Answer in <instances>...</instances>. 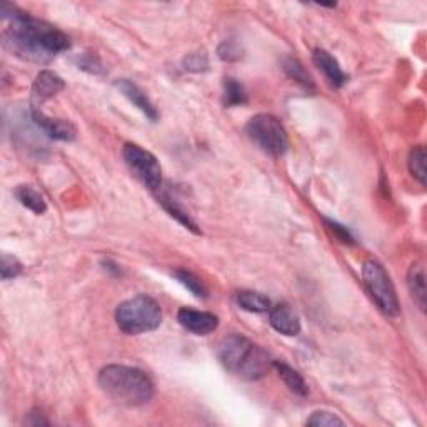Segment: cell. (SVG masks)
Listing matches in <instances>:
<instances>
[{
    "instance_id": "6da1fadb",
    "label": "cell",
    "mask_w": 427,
    "mask_h": 427,
    "mask_svg": "<svg viewBox=\"0 0 427 427\" xmlns=\"http://www.w3.org/2000/svg\"><path fill=\"white\" fill-rule=\"evenodd\" d=\"M6 6L11 14L2 11L4 21L7 22L4 43L17 57L31 62H48L70 47L69 37L59 28L32 19L11 4L6 2Z\"/></svg>"
},
{
    "instance_id": "7a4b0ae2",
    "label": "cell",
    "mask_w": 427,
    "mask_h": 427,
    "mask_svg": "<svg viewBox=\"0 0 427 427\" xmlns=\"http://www.w3.org/2000/svg\"><path fill=\"white\" fill-rule=\"evenodd\" d=\"M99 386L107 396L124 406H144L152 399L154 384L137 367L110 364L99 372Z\"/></svg>"
},
{
    "instance_id": "3957f363",
    "label": "cell",
    "mask_w": 427,
    "mask_h": 427,
    "mask_svg": "<svg viewBox=\"0 0 427 427\" xmlns=\"http://www.w3.org/2000/svg\"><path fill=\"white\" fill-rule=\"evenodd\" d=\"M216 354L226 371L244 381L260 379L270 367L269 356L239 334L222 337L216 347Z\"/></svg>"
},
{
    "instance_id": "277c9868",
    "label": "cell",
    "mask_w": 427,
    "mask_h": 427,
    "mask_svg": "<svg viewBox=\"0 0 427 427\" xmlns=\"http://www.w3.org/2000/svg\"><path fill=\"white\" fill-rule=\"evenodd\" d=\"M115 322L120 331L129 336L152 332L162 322V310L157 300L149 295H135L119 304L115 310Z\"/></svg>"
},
{
    "instance_id": "5b68a950",
    "label": "cell",
    "mask_w": 427,
    "mask_h": 427,
    "mask_svg": "<svg viewBox=\"0 0 427 427\" xmlns=\"http://www.w3.org/2000/svg\"><path fill=\"white\" fill-rule=\"evenodd\" d=\"M246 134L262 152L280 157L289 147V137L279 119L269 114H259L246 125Z\"/></svg>"
},
{
    "instance_id": "8992f818",
    "label": "cell",
    "mask_w": 427,
    "mask_h": 427,
    "mask_svg": "<svg viewBox=\"0 0 427 427\" xmlns=\"http://www.w3.org/2000/svg\"><path fill=\"white\" fill-rule=\"evenodd\" d=\"M362 279L366 290L377 307L389 317H397L401 314L399 299L384 267L376 260H366L362 265Z\"/></svg>"
},
{
    "instance_id": "52a82bcc",
    "label": "cell",
    "mask_w": 427,
    "mask_h": 427,
    "mask_svg": "<svg viewBox=\"0 0 427 427\" xmlns=\"http://www.w3.org/2000/svg\"><path fill=\"white\" fill-rule=\"evenodd\" d=\"M125 164L130 172L150 191H159L162 187V167L154 154L137 144H125L122 149Z\"/></svg>"
},
{
    "instance_id": "ba28073f",
    "label": "cell",
    "mask_w": 427,
    "mask_h": 427,
    "mask_svg": "<svg viewBox=\"0 0 427 427\" xmlns=\"http://www.w3.org/2000/svg\"><path fill=\"white\" fill-rule=\"evenodd\" d=\"M177 320L184 329H187V331L192 334H197V336H207V334L214 332L219 327V319H217V315L189 307H182L179 310Z\"/></svg>"
},
{
    "instance_id": "9c48e42d",
    "label": "cell",
    "mask_w": 427,
    "mask_h": 427,
    "mask_svg": "<svg viewBox=\"0 0 427 427\" xmlns=\"http://www.w3.org/2000/svg\"><path fill=\"white\" fill-rule=\"evenodd\" d=\"M32 119L38 127H41L43 132H46L48 137L56 139V140H70L75 139V127L70 122L62 119H52L47 117L42 110H38V107H33L32 109Z\"/></svg>"
},
{
    "instance_id": "30bf717a",
    "label": "cell",
    "mask_w": 427,
    "mask_h": 427,
    "mask_svg": "<svg viewBox=\"0 0 427 427\" xmlns=\"http://www.w3.org/2000/svg\"><path fill=\"white\" fill-rule=\"evenodd\" d=\"M269 320L270 326L278 332L284 334V336H297L300 332L299 315L285 304H279L275 305V307H270Z\"/></svg>"
},
{
    "instance_id": "8fae6325",
    "label": "cell",
    "mask_w": 427,
    "mask_h": 427,
    "mask_svg": "<svg viewBox=\"0 0 427 427\" xmlns=\"http://www.w3.org/2000/svg\"><path fill=\"white\" fill-rule=\"evenodd\" d=\"M117 89L122 92V94L127 97V99L132 102L135 107H137V109L145 115V117L150 120L159 119V114H157V110H155L154 104L149 100L147 94H145V92L140 89L137 84H134V82L129 79H122L117 82Z\"/></svg>"
},
{
    "instance_id": "7c38bea8",
    "label": "cell",
    "mask_w": 427,
    "mask_h": 427,
    "mask_svg": "<svg viewBox=\"0 0 427 427\" xmlns=\"http://www.w3.org/2000/svg\"><path fill=\"white\" fill-rule=\"evenodd\" d=\"M312 60L314 64L319 67V70L324 72V75H326V79L331 85L339 89V87H342L347 82V75L344 74L339 62L334 59L327 51H324V48H315L312 53Z\"/></svg>"
},
{
    "instance_id": "4fadbf2b",
    "label": "cell",
    "mask_w": 427,
    "mask_h": 427,
    "mask_svg": "<svg viewBox=\"0 0 427 427\" xmlns=\"http://www.w3.org/2000/svg\"><path fill=\"white\" fill-rule=\"evenodd\" d=\"M64 87H65L64 80H62L57 74H53L51 70L41 72V74L37 75V80L32 89L33 100H36V105L33 107H37L41 102L51 99V97H53L56 94H59Z\"/></svg>"
},
{
    "instance_id": "5bb4252c",
    "label": "cell",
    "mask_w": 427,
    "mask_h": 427,
    "mask_svg": "<svg viewBox=\"0 0 427 427\" xmlns=\"http://www.w3.org/2000/svg\"><path fill=\"white\" fill-rule=\"evenodd\" d=\"M407 288L419 309L426 310V278L424 269L419 264L411 265L409 273H407Z\"/></svg>"
},
{
    "instance_id": "9a60e30c",
    "label": "cell",
    "mask_w": 427,
    "mask_h": 427,
    "mask_svg": "<svg viewBox=\"0 0 427 427\" xmlns=\"http://www.w3.org/2000/svg\"><path fill=\"white\" fill-rule=\"evenodd\" d=\"M273 366H274L275 371H278L280 379L284 381V384L289 387V391H292L294 394H297L300 397L307 396V392H309L307 384H305L302 376H300L297 371H294V369L290 366H288V364L279 362V361H275Z\"/></svg>"
},
{
    "instance_id": "2e32d148",
    "label": "cell",
    "mask_w": 427,
    "mask_h": 427,
    "mask_svg": "<svg viewBox=\"0 0 427 427\" xmlns=\"http://www.w3.org/2000/svg\"><path fill=\"white\" fill-rule=\"evenodd\" d=\"M14 194H16L17 201L21 202L23 207L31 209L33 214H43L47 211L46 201H43V197L33 187L22 184V186L16 187V192Z\"/></svg>"
},
{
    "instance_id": "e0dca14e",
    "label": "cell",
    "mask_w": 427,
    "mask_h": 427,
    "mask_svg": "<svg viewBox=\"0 0 427 427\" xmlns=\"http://www.w3.org/2000/svg\"><path fill=\"white\" fill-rule=\"evenodd\" d=\"M159 202L162 204V207L166 209L169 214H171L174 219H177L179 222H181V224L186 227V229L192 231L194 234H199V232H201L197 229L196 222H194L191 217H189V214L184 211V209L176 202V199H172L171 196H169V194H160Z\"/></svg>"
},
{
    "instance_id": "ac0fdd59",
    "label": "cell",
    "mask_w": 427,
    "mask_h": 427,
    "mask_svg": "<svg viewBox=\"0 0 427 427\" xmlns=\"http://www.w3.org/2000/svg\"><path fill=\"white\" fill-rule=\"evenodd\" d=\"M237 304L249 312H265L270 309L269 297L259 292H252V290H241L237 294Z\"/></svg>"
},
{
    "instance_id": "d6986e66",
    "label": "cell",
    "mask_w": 427,
    "mask_h": 427,
    "mask_svg": "<svg viewBox=\"0 0 427 427\" xmlns=\"http://www.w3.org/2000/svg\"><path fill=\"white\" fill-rule=\"evenodd\" d=\"M285 74H288L290 79L297 82L304 87V89L307 90H314V82L310 79V75L307 74V70L304 69V65L300 64L297 59H294V57H288V59H284L283 62Z\"/></svg>"
},
{
    "instance_id": "ffe728a7",
    "label": "cell",
    "mask_w": 427,
    "mask_h": 427,
    "mask_svg": "<svg viewBox=\"0 0 427 427\" xmlns=\"http://www.w3.org/2000/svg\"><path fill=\"white\" fill-rule=\"evenodd\" d=\"M247 104V94L244 85L236 79L224 80V105L226 107H237Z\"/></svg>"
},
{
    "instance_id": "44dd1931",
    "label": "cell",
    "mask_w": 427,
    "mask_h": 427,
    "mask_svg": "<svg viewBox=\"0 0 427 427\" xmlns=\"http://www.w3.org/2000/svg\"><path fill=\"white\" fill-rule=\"evenodd\" d=\"M174 275H176V279L181 283L184 288H187L191 292L196 295V297L199 299H206L207 297V289L206 285L202 284V280L197 278V275H194L192 273H189V270H184V269H179L174 273Z\"/></svg>"
},
{
    "instance_id": "7402d4cb",
    "label": "cell",
    "mask_w": 427,
    "mask_h": 427,
    "mask_svg": "<svg viewBox=\"0 0 427 427\" xmlns=\"http://www.w3.org/2000/svg\"><path fill=\"white\" fill-rule=\"evenodd\" d=\"M409 171L422 186L426 184V150L422 145H417L409 154Z\"/></svg>"
},
{
    "instance_id": "603a6c76",
    "label": "cell",
    "mask_w": 427,
    "mask_h": 427,
    "mask_svg": "<svg viewBox=\"0 0 427 427\" xmlns=\"http://www.w3.org/2000/svg\"><path fill=\"white\" fill-rule=\"evenodd\" d=\"M307 426H315V427H332V426H344V421L341 417L327 411H315L312 416L307 419Z\"/></svg>"
},
{
    "instance_id": "cb8c5ba5",
    "label": "cell",
    "mask_w": 427,
    "mask_h": 427,
    "mask_svg": "<svg viewBox=\"0 0 427 427\" xmlns=\"http://www.w3.org/2000/svg\"><path fill=\"white\" fill-rule=\"evenodd\" d=\"M22 273V264L19 262L14 255H2V260H0V274H2L4 280L14 279L17 278L19 274Z\"/></svg>"
},
{
    "instance_id": "d4e9b609",
    "label": "cell",
    "mask_w": 427,
    "mask_h": 427,
    "mask_svg": "<svg viewBox=\"0 0 427 427\" xmlns=\"http://www.w3.org/2000/svg\"><path fill=\"white\" fill-rule=\"evenodd\" d=\"M79 69L90 72V74H100L102 70V62L99 60V57L92 56V53H84V56L79 57Z\"/></svg>"
},
{
    "instance_id": "484cf974",
    "label": "cell",
    "mask_w": 427,
    "mask_h": 427,
    "mask_svg": "<svg viewBox=\"0 0 427 427\" xmlns=\"http://www.w3.org/2000/svg\"><path fill=\"white\" fill-rule=\"evenodd\" d=\"M326 224L329 227V231H331L339 241L344 242V244H354V237L351 236V232H349L346 227L337 224V222H334V221H329V219H326Z\"/></svg>"
},
{
    "instance_id": "4316f807",
    "label": "cell",
    "mask_w": 427,
    "mask_h": 427,
    "mask_svg": "<svg viewBox=\"0 0 427 427\" xmlns=\"http://www.w3.org/2000/svg\"><path fill=\"white\" fill-rule=\"evenodd\" d=\"M219 56H221V59H224V60H234V59H239V51H237V48H234V46H232V43H224V46H222L221 48H219Z\"/></svg>"
},
{
    "instance_id": "83f0119b",
    "label": "cell",
    "mask_w": 427,
    "mask_h": 427,
    "mask_svg": "<svg viewBox=\"0 0 427 427\" xmlns=\"http://www.w3.org/2000/svg\"><path fill=\"white\" fill-rule=\"evenodd\" d=\"M26 422L31 426H47L48 424V421L43 417L42 412H38V411H32L26 419Z\"/></svg>"
}]
</instances>
